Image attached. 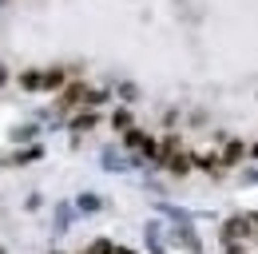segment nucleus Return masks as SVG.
Instances as JSON below:
<instances>
[{"mask_svg":"<svg viewBox=\"0 0 258 254\" xmlns=\"http://www.w3.org/2000/svg\"><path fill=\"white\" fill-rule=\"evenodd\" d=\"M242 155H246V151H242V143H230V147H226V155H223V163H238Z\"/></svg>","mask_w":258,"mask_h":254,"instance_id":"1","label":"nucleus"},{"mask_svg":"<svg viewBox=\"0 0 258 254\" xmlns=\"http://www.w3.org/2000/svg\"><path fill=\"white\" fill-rule=\"evenodd\" d=\"M187 159H191V155H179V159H171V171H175V175H183V171H191V163H187Z\"/></svg>","mask_w":258,"mask_h":254,"instance_id":"2","label":"nucleus"},{"mask_svg":"<svg viewBox=\"0 0 258 254\" xmlns=\"http://www.w3.org/2000/svg\"><path fill=\"white\" fill-rule=\"evenodd\" d=\"M127 143H131V147H147V151H151V143H147L139 131H127Z\"/></svg>","mask_w":258,"mask_h":254,"instance_id":"3","label":"nucleus"},{"mask_svg":"<svg viewBox=\"0 0 258 254\" xmlns=\"http://www.w3.org/2000/svg\"><path fill=\"white\" fill-rule=\"evenodd\" d=\"M92 254H111V242H107V238H99L96 246H92Z\"/></svg>","mask_w":258,"mask_h":254,"instance_id":"4","label":"nucleus"},{"mask_svg":"<svg viewBox=\"0 0 258 254\" xmlns=\"http://www.w3.org/2000/svg\"><path fill=\"white\" fill-rule=\"evenodd\" d=\"M111 254H135V250H111Z\"/></svg>","mask_w":258,"mask_h":254,"instance_id":"5","label":"nucleus"},{"mask_svg":"<svg viewBox=\"0 0 258 254\" xmlns=\"http://www.w3.org/2000/svg\"><path fill=\"white\" fill-rule=\"evenodd\" d=\"M254 155H258V147H254Z\"/></svg>","mask_w":258,"mask_h":254,"instance_id":"6","label":"nucleus"}]
</instances>
